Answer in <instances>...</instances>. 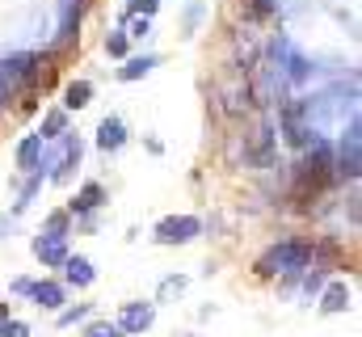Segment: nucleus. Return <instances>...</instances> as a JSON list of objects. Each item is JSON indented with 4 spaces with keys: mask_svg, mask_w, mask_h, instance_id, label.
<instances>
[{
    "mask_svg": "<svg viewBox=\"0 0 362 337\" xmlns=\"http://www.w3.org/2000/svg\"><path fill=\"white\" fill-rule=\"evenodd\" d=\"M105 51H110L114 59H122V55H127V34H122V30H118V34H110V38H105Z\"/></svg>",
    "mask_w": 362,
    "mask_h": 337,
    "instance_id": "obj_19",
    "label": "nucleus"
},
{
    "mask_svg": "<svg viewBox=\"0 0 362 337\" xmlns=\"http://www.w3.org/2000/svg\"><path fill=\"white\" fill-rule=\"evenodd\" d=\"M101 198H105V190H101L97 181H89V185H85V190H81V194L72 198V211H93V207H97Z\"/></svg>",
    "mask_w": 362,
    "mask_h": 337,
    "instance_id": "obj_16",
    "label": "nucleus"
},
{
    "mask_svg": "<svg viewBox=\"0 0 362 337\" xmlns=\"http://www.w3.org/2000/svg\"><path fill=\"white\" fill-rule=\"evenodd\" d=\"M152 325V304H127L122 316H118V329L122 333H144Z\"/></svg>",
    "mask_w": 362,
    "mask_h": 337,
    "instance_id": "obj_8",
    "label": "nucleus"
},
{
    "mask_svg": "<svg viewBox=\"0 0 362 337\" xmlns=\"http://www.w3.org/2000/svg\"><path fill=\"white\" fill-rule=\"evenodd\" d=\"M30 76H34V55H25V51H21V55H8V59L0 64V84H4V88H17V84L30 81Z\"/></svg>",
    "mask_w": 362,
    "mask_h": 337,
    "instance_id": "obj_6",
    "label": "nucleus"
},
{
    "mask_svg": "<svg viewBox=\"0 0 362 337\" xmlns=\"http://www.w3.org/2000/svg\"><path fill=\"white\" fill-rule=\"evenodd\" d=\"M198 232H202V224H198L194 215H169V219L156 224V241H160V245H185V241H194Z\"/></svg>",
    "mask_w": 362,
    "mask_h": 337,
    "instance_id": "obj_5",
    "label": "nucleus"
},
{
    "mask_svg": "<svg viewBox=\"0 0 362 337\" xmlns=\"http://www.w3.org/2000/svg\"><path fill=\"white\" fill-rule=\"evenodd\" d=\"M97 144H101L105 152H114V148H122V144H127V127H122L118 118H105V122L97 127Z\"/></svg>",
    "mask_w": 362,
    "mask_h": 337,
    "instance_id": "obj_9",
    "label": "nucleus"
},
{
    "mask_svg": "<svg viewBox=\"0 0 362 337\" xmlns=\"http://www.w3.org/2000/svg\"><path fill=\"white\" fill-rule=\"evenodd\" d=\"M30 295H34V304L47 308V312H55V308L64 304V287H59V282H34Z\"/></svg>",
    "mask_w": 362,
    "mask_h": 337,
    "instance_id": "obj_10",
    "label": "nucleus"
},
{
    "mask_svg": "<svg viewBox=\"0 0 362 337\" xmlns=\"http://www.w3.org/2000/svg\"><path fill=\"white\" fill-rule=\"evenodd\" d=\"M85 312H89V304H76V308H68V312L59 316V325H76V321H81Z\"/></svg>",
    "mask_w": 362,
    "mask_h": 337,
    "instance_id": "obj_22",
    "label": "nucleus"
},
{
    "mask_svg": "<svg viewBox=\"0 0 362 337\" xmlns=\"http://www.w3.org/2000/svg\"><path fill=\"white\" fill-rule=\"evenodd\" d=\"M76 161H81V139L64 131V135H59V148L38 156V168H42V173H51V177H64V173L76 165Z\"/></svg>",
    "mask_w": 362,
    "mask_h": 337,
    "instance_id": "obj_4",
    "label": "nucleus"
},
{
    "mask_svg": "<svg viewBox=\"0 0 362 337\" xmlns=\"http://www.w3.org/2000/svg\"><path fill=\"white\" fill-rule=\"evenodd\" d=\"M156 4H160V0H131V8H127V13H144V17H152V13H156Z\"/></svg>",
    "mask_w": 362,
    "mask_h": 337,
    "instance_id": "obj_23",
    "label": "nucleus"
},
{
    "mask_svg": "<svg viewBox=\"0 0 362 337\" xmlns=\"http://www.w3.org/2000/svg\"><path fill=\"white\" fill-rule=\"evenodd\" d=\"M38 156H42V139L38 135H25L21 148H17V168H38Z\"/></svg>",
    "mask_w": 362,
    "mask_h": 337,
    "instance_id": "obj_13",
    "label": "nucleus"
},
{
    "mask_svg": "<svg viewBox=\"0 0 362 337\" xmlns=\"http://www.w3.org/2000/svg\"><path fill=\"white\" fill-rule=\"evenodd\" d=\"M4 101H8V88H4V84H0V105H4Z\"/></svg>",
    "mask_w": 362,
    "mask_h": 337,
    "instance_id": "obj_26",
    "label": "nucleus"
},
{
    "mask_svg": "<svg viewBox=\"0 0 362 337\" xmlns=\"http://www.w3.org/2000/svg\"><path fill=\"white\" fill-rule=\"evenodd\" d=\"M89 97H93L89 81H72L68 84V93H64V105H68V110H81V105H89Z\"/></svg>",
    "mask_w": 362,
    "mask_h": 337,
    "instance_id": "obj_15",
    "label": "nucleus"
},
{
    "mask_svg": "<svg viewBox=\"0 0 362 337\" xmlns=\"http://www.w3.org/2000/svg\"><path fill=\"white\" fill-rule=\"evenodd\" d=\"M337 173L341 177H358L362 173V139H358V118H350V127H341V144H337Z\"/></svg>",
    "mask_w": 362,
    "mask_h": 337,
    "instance_id": "obj_3",
    "label": "nucleus"
},
{
    "mask_svg": "<svg viewBox=\"0 0 362 337\" xmlns=\"http://www.w3.org/2000/svg\"><path fill=\"white\" fill-rule=\"evenodd\" d=\"M64 270H68V282H76V287H89L93 282V261L89 257H64Z\"/></svg>",
    "mask_w": 362,
    "mask_h": 337,
    "instance_id": "obj_11",
    "label": "nucleus"
},
{
    "mask_svg": "<svg viewBox=\"0 0 362 337\" xmlns=\"http://www.w3.org/2000/svg\"><path fill=\"white\" fill-rule=\"evenodd\" d=\"M148 30H152V21L139 17V21H131V34H127V38H148Z\"/></svg>",
    "mask_w": 362,
    "mask_h": 337,
    "instance_id": "obj_24",
    "label": "nucleus"
},
{
    "mask_svg": "<svg viewBox=\"0 0 362 337\" xmlns=\"http://www.w3.org/2000/svg\"><path fill=\"white\" fill-rule=\"evenodd\" d=\"M59 135H64V114H47V122H42L38 139H59Z\"/></svg>",
    "mask_w": 362,
    "mask_h": 337,
    "instance_id": "obj_18",
    "label": "nucleus"
},
{
    "mask_svg": "<svg viewBox=\"0 0 362 337\" xmlns=\"http://www.w3.org/2000/svg\"><path fill=\"white\" fill-rule=\"evenodd\" d=\"M85 337H127L118 325H110V321H97V325H89V333Z\"/></svg>",
    "mask_w": 362,
    "mask_h": 337,
    "instance_id": "obj_20",
    "label": "nucleus"
},
{
    "mask_svg": "<svg viewBox=\"0 0 362 337\" xmlns=\"http://www.w3.org/2000/svg\"><path fill=\"white\" fill-rule=\"evenodd\" d=\"M76 21H81V0H64L59 4V38H72Z\"/></svg>",
    "mask_w": 362,
    "mask_h": 337,
    "instance_id": "obj_14",
    "label": "nucleus"
},
{
    "mask_svg": "<svg viewBox=\"0 0 362 337\" xmlns=\"http://www.w3.org/2000/svg\"><path fill=\"white\" fill-rule=\"evenodd\" d=\"M320 308H325V312H346V308H350V287H346V282H329Z\"/></svg>",
    "mask_w": 362,
    "mask_h": 337,
    "instance_id": "obj_12",
    "label": "nucleus"
},
{
    "mask_svg": "<svg viewBox=\"0 0 362 337\" xmlns=\"http://www.w3.org/2000/svg\"><path fill=\"white\" fill-rule=\"evenodd\" d=\"M282 135H286L291 148H308V144L316 139V131H312V122H308V114H303V97L282 105Z\"/></svg>",
    "mask_w": 362,
    "mask_h": 337,
    "instance_id": "obj_2",
    "label": "nucleus"
},
{
    "mask_svg": "<svg viewBox=\"0 0 362 337\" xmlns=\"http://www.w3.org/2000/svg\"><path fill=\"white\" fill-rule=\"evenodd\" d=\"M34 257H38L42 265H64V257H68V241H64V232H47V236H38V241H34Z\"/></svg>",
    "mask_w": 362,
    "mask_h": 337,
    "instance_id": "obj_7",
    "label": "nucleus"
},
{
    "mask_svg": "<svg viewBox=\"0 0 362 337\" xmlns=\"http://www.w3.org/2000/svg\"><path fill=\"white\" fill-rule=\"evenodd\" d=\"M156 68V55H139V59H131L127 68H122V81H139V76H148Z\"/></svg>",
    "mask_w": 362,
    "mask_h": 337,
    "instance_id": "obj_17",
    "label": "nucleus"
},
{
    "mask_svg": "<svg viewBox=\"0 0 362 337\" xmlns=\"http://www.w3.org/2000/svg\"><path fill=\"white\" fill-rule=\"evenodd\" d=\"M0 321H8V304H0Z\"/></svg>",
    "mask_w": 362,
    "mask_h": 337,
    "instance_id": "obj_25",
    "label": "nucleus"
},
{
    "mask_svg": "<svg viewBox=\"0 0 362 337\" xmlns=\"http://www.w3.org/2000/svg\"><path fill=\"white\" fill-rule=\"evenodd\" d=\"M312 261V245H303V241H278L274 249L262 253V261H257V274H299L303 265Z\"/></svg>",
    "mask_w": 362,
    "mask_h": 337,
    "instance_id": "obj_1",
    "label": "nucleus"
},
{
    "mask_svg": "<svg viewBox=\"0 0 362 337\" xmlns=\"http://www.w3.org/2000/svg\"><path fill=\"white\" fill-rule=\"evenodd\" d=\"M0 337H30V329H25L21 321H4V325H0Z\"/></svg>",
    "mask_w": 362,
    "mask_h": 337,
    "instance_id": "obj_21",
    "label": "nucleus"
}]
</instances>
